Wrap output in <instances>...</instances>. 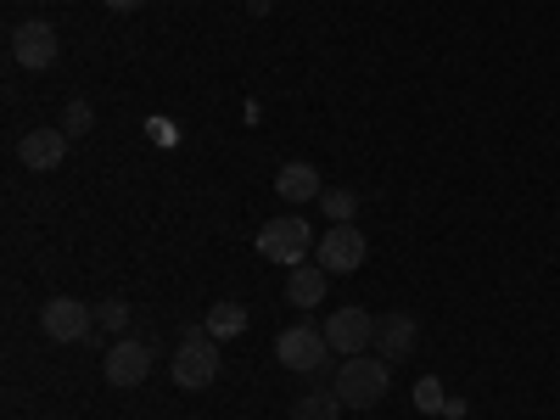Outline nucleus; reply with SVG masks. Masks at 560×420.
Here are the masks:
<instances>
[{
	"label": "nucleus",
	"instance_id": "1a4fd4ad",
	"mask_svg": "<svg viewBox=\"0 0 560 420\" xmlns=\"http://www.w3.org/2000/svg\"><path fill=\"white\" fill-rule=\"evenodd\" d=\"M364 236H359V224H331L325 236L314 242V258H319V269L325 275H353V269H364Z\"/></svg>",
	"mask_w": 560,
	"mask_h": 420
},
{
	"label": "nucleus",
	"instance_id": "0eeeda50",
	"mask_svg": "<svg viewBox=\"0 0 560 420\" xmlns=\"http://www.w3.org/2000/svg\"><path fill=\"white\" fill-rule=\"evenodd\" d=\"M102 376H107V387H118V393L140 387V382L152 376V342H140V337H118V342L107 348Z\"/></svg>",
	"mask_w": 560,
	"mask_h": 420
},
{
	"label": "nucleus",
	"instance_id": "9d476101",
	"mask_svg": "<svg viewBox=\"0 0 560 420\" xmlns=\"http://www.w3.org/2000/svg\"><path fill=\"white\" fill-rule=\"evenodd\" d=\"M415 348H420V325H415V314L393 308V314H382V319H376V353H382L387 364L415 359Z\"/></svg>",
	"mask_w": 560,
	"mask_h": 420
},
{
	"label": "nucleus",
	"instance_id": "7ed1b4c3",
	"mask_svg": "<svg viewBox=\"0 0 560 420\" xmlns=\"http://www.w3.org/2000/svg\"><path fill=\"white\" fill-rule=\"evenodd\" d=\"M308 253H314V230H308L303 213H275V219L258 230V258H269V264L298 269Z\"/></svg>",
	"mask_w": 560,
	"mask_h": 420
},
{
	"label": "nucleus",
	"instance_id": "f257e3e1",
	"mask_svg": "<svg viewBox=\"0 0 560 420\" xmlns=\"http://www.w3.org/2000/svg\"><path fill=\"white\" fill-rule=\"evenodd\" d=\"M387 387H393V364H387L382 353H353V359H342L331 393H337L348 409H376V404L387 398Z\"/></svg>",
	"mask_w": 560,
	"mask_h": 420
},
{
	"label": "nucleus",
	"instance_id": "f3484780",
	"mask_svg": "<svg viewBox=\"0 0 560 420\" xmlns=\"http://www.w3.org/2000/svg\"><path fill=\"white\" fill-rule=\"evenodd\" d=\"M62 129H68V135H90V129H96V107H90V102H68Z\"/></svg>",
	"mask_w": 560,
	"mask_h": 420
},
{
	"label": "nucleus",
	"instance_id": "2eb2a0df",
	"mask_svg": "<svg viewBox=\"0 0 560 420\" xmlns=\"http://www.w3.org/2000/svg\"><path fill=\"white\" fill-rule=\"evenodd\" d=\"M348 404L337 398V393H303L298 404H292V415L287 420H337Z\"/></svg>",
	"mask_w": 560,
	"mask_h": 420
},
{
	"label": "nucleus",
	"instance_id": "ddd939ff",
	"mask_svg": "<svg viewBox=\"0 0 560 420\" xmlns=\"http://www.w3.org/2000/svg\"><path fill=\"white\" fill-rule=\"evenodd\" d=\"M325 280H331V275H325L319 264H298V269L287 275V303H298V308H314V303L325 298Z\"/></svg>",
	"mask_w": 560,
	"mask_h": 420
},
{
	"label": "nucleus",
	"instance_id": "6e6552de",
	"mask_svg": "<svg viewBox=\"0 0 560 420\" xmlns=\"http://www.w3.org/2000/svg\"><path fill=\"white\" fill-rule=\"evenodd\" d=\"M325 342H331V353H342V359L376 348V314H364L359 303L337 308L331 319H325Z\"/></svg>",
	"mask_w": 560,
	"mask_h": 420
},
{
	"label": "nucleus",
	"instance_id": "f03ea898",
	"mask_svg": "<svg viewBox=\"0 0 560 420\" xmlns=\"http://www.w3.org/2000/svg\"><path fill=\"white\" fill-rule=\"evenodd\" d=\"M168 376H174L179 393H202V387L219 382V337H208V325H191V331L179 337Z\"/></svg>",
	"mask_w": 560,
	"mask_h": 420
},
{
	"label": "nucleus",
	"instance_id": "412c9836",
	"mask_svg": "<svg viewBox=\"0 0 560 420\" xmlns=\"http://www.w3.org/2000/svg\"><path fill=\"white\" fill-rule=\"evenodd\" d=\"M247 12H269V0H247Z\"/></svg>",
	"mask_w": 560,
	"mask_h": 420
},
{
	"label": "nucleus",
	"instance_id": "423d86ee",
	"mask_svg": "<svg viewBox=\"0 0 560 420\" xmlns=\"http://www.w3.org/2000/svg\"><path fill=\"white\" fill-rule=\"evenodd\" d=\"M62 57V34L45 23V18H28V23H18L12 28V62L18 68H28V73H45Z\"/></svg>",
	"mask_w": 560,
	"mask_h": 420
},
{
	"label": "nucleus",
	"instance_id": "39448f33",
	"mask_svg": "<svg viewBox=\"0 0 560 420\" xmlns=\"http://www.w3.org/2000/svg\"><path fill=\"white\" fill-rule=\"evenodd\" d=\"M90 331H96V308H90V303H79V298L39 303V337H45V342L73 348V342H84Z\"/></svg>",
	"mask_w": 560,
	"mask_h": 420
},
{
	"label": "nucleus",
	"instance_id": "aec40b11",
	"mask_svg": "<svg viewBox=\"0 0 560 420\" xmlns=\"http://www.w3.org/2000/svg\"><path fill=\"white\" fill-rule=\"evenodd\" d=\"M102 7H107V12H140L147 0H102Z\"/></svg>",
	"mask_w": 560,
	"mask_h": 420
},
{
	"label": "nucleus",
	"instance_id": "f8f14e48",
	"mask_svg": "<svg viewBox=\"0 0 560 420\" xmlns=\"http://www.w3.org/2000/svg\"><path fill=\"white\" fill-rule=\"evenodd\" d=\"M275 197H280V202H292V208L319 202V197H325V179H319L314 163H287V168L275 174Z\"/></svg>",
	"mask_w": 560,
	"mask_h": 420
},
{
	"label": "nucleus",
	"instance_id": "9b49d317",
	"mask_svg": "<svg viewBox=\"0 0 560 420\" xmlns=\"http://www.w3.org/2000/svg\"><path fill=\"white\" fill-rule=\"evenodd\" d=\"M68 129H28L23 140H18V158H23V168H34V174H51V168H62V158H68Z\"/></svg>",
	"mask_w": 560,
	"mask_h": 420
},
{
	"label": "nucleus",
	"instance_id": "20e7f679",
	"mask_svg": "<svg viewBox=\"0 0 560 420\" xmlns=\"http://www.w3.org/2000/svg\"><path fill=\"white\" fill-rule=\"evenodd\" d=\"M275 359L298 370V376H319L325 364H331V342H325V325H287V331L275 337Z\"/></svg>",
	"mask_w": 560,
	"mask_h": 420
},
{
	"label": "nucleus",
	"instance_id": "4468645a",
	"mask_svg": "<svg viewBox=\"0 0 560 420\" xmlns=\"http://www.w3.org/2000/svg\"><path fill=\"white\" fill-rule=\"evenodd\" d=\"M208 337H219V342H236L242 331H247V303H236V298H224V303H213L208 308Z\"/></svg>",
	"mask_w": 560,
	"mask_h": 420
},
{
	"label": "nucleus",
	"instance_id": "6ab92c4d",
	"mask_svg": "<svg viewBox=\"0 0 560 420\" xmlns=\"http://www.w3.org/2000/svg\"><path fill=\"white\" fill-rule=\"evenodd\" d=\"M415 404H420V409H443V404H448V398H443V387H438V376H427V382L415 387Z\"/></svg>",
	"mask_w": 560,
	"mask_h": 420
},
{
	"label": "nucleus",
	"instance_id": "dca6fc26",
	"mask_svg": "<svg viewBox=\"0 0 560 420\" xmlns=\"http://www.w3.org/2000/svg\"><path fill=\"white\" fill-rule=\"evenodd\" d=\"M319 213H331V224H353V213H359V197H353V191H331V185H325Z\"/></svg>",
	"mask_w": 560,
	"mask_h": 420
},
{
	"label": "nucleus",
	"instance_id": "a211bd4d",
	"mask_svg": "<svg viewBox=\"0 0 560 420\" xmlns=\"http://www.w3.org/2000/svg\"><path fill=\"white\" fill-rule=\"evenodd\" d=\"M96 325H107V331H118V337H124V325H129V303H124V298L96 303Z\"/></svg>",
	"mask_w": 560,
	"mask_h": 420
}]
</instances>
